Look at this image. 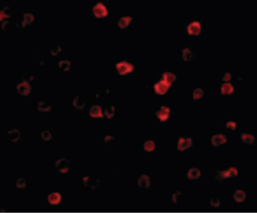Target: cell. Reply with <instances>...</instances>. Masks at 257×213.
I'll use <instances>...</instances> for the list:
<instances>
[{"instance_id":"cell-5","label":"cell","mask_w":257,"mask_h":213,"mask_svg":"<svg viewBox=\"0 0 257 213\" xmlns=\"http://www.w3.org/2000/svg\"><path fill=\"white\" fill-rule=\"evenodd\" d=\"M83 182L85 186L91 189H95L99 186V180L91 176H85L83 178Z\"/></svg>"},{"instance_id":"cell-34","label":"cell","mask_w":257,"mask_h":213,"mask_svg":"<svg viewBox=\"0 0 257 213\" xmlns=\"http://www.w3.org/2000/svg\"><path fill=\"white\" fill-rule=\"evenodd\" d=\"M226 127L227 129H231V130H235L237 128V124L235 123L234 121H230L229 122H227L226 124Z\"/></svg>"},{"instance_id":"cell-20","label":"cell","mask_w":257,"mask_h":213,"mask_svg":"<svg viewBox=\"0 0 257 213\" xmlns=\"http://www.w3.org/2000/svg\"><path fill=\"white\" fill-rule=\"evenodd\" d=\"M162 77L163 80H166L167 82L170 83V84H171V83L175 81L176 79V76L174 75L173 73L170 72H164L163 74Z\"/></svg>"},{"instance_id":"cell-2","label":"cell","mask_w":257,"mask_h":213,"mask_svg":"<svg viewBox=\"0 0 257 213\" xmlns=\"http://www.w3.org/2000/svg\"><path fill=\"white\" fill-rule=\"evenodd\" d=\"M171 86L170 83L167 82L165 80H160L155 84L154 88L155 92L158 95H164L166 94Z\"/></svg>"},{"instance_id":"cell-10","label":"cell","mask_w":257,"mask_h":213,"mask_svg":"<svg viewBox=\"0 0 257 213\" xmlns=\"http://www.w3.org/2000/svg\"><path fill=\"white\" fill-rule=\"evenodd\" d=\"M138 185L141 188H148L150 185V177L146 174H142L138 180Z\"/></svg>"},{"instance_id":"cell-25","label":"cell","mask_w":257,"mask_h":213,"mask_svg":"<svg viewBox=\"0 0 257 213\" xmlns=\"http://www.w3.org/2000/svg\"><path fill=\"white\" fill-rule=\"evenodd\" d=\"M38 109L41 112H48L51 109V106L47 104L45 102L40 101L38 103Z\"/></svg>"},{"instance_id":"cell-8","label":"cell","mask_w":257,"mask_h":213,"mask_svg":"<svg viewBox=\"0 0 257 213\" xmlns=\"http://www.w3.org/2000/svg\"><path fill=\"white\" fill-rule=\"evenodd\" d=\"M187 32L190 35H197L200 34L201 31V25L198 21H194L190 23L187 27Z\"/></svg>"},{"instance_id":"cell-19","label":"cell","mask_w":257,"mask_h":213,"mask_svg":"<svg viewBox=\"0 0 257 213\" xmlns=\"http://www.w3.org/2000/svg\"><path fill=\"white\" fill-rule=\"evenodd\" d=\"M242 141L247 144H253L255 140L253 135L249 133H243L241 135Z\"/></svg>"},{"instance_id":"cell-17","label":"cell","mask_w":257,"mask_h":213,"mask_svg":"<svg viewBox=\"0 0 257 213\" xmlns=\"http://www.w3.org/2000/svg\"><path fill=\"white\" fill-rule=\"evenodd\" d=\"M234 87L229 83H224L221 87V94L222 95H231L234 92Z\"/></svg>"},{"instance_id":"cell-32","label":"cell","mask_w":257,"mask_h":213,"mask_svg":"<svg viewBox=\"0 0 257 213\" xmlns=\"http://www.w3.org/2000/svg\"><path fill=\"white\" fill-rule=\"evenodd\" d=\"M210 205L213 207H218L221 205V201L218 198L213 197L210 200Z\"/></svg>"},{"instance_id":"cell-12","label":"cell","mask_w":257,"mask_h":213,"mask_svg":"<svg viewBox=\"0 0 257 213\" xmlns=\"http://www.w3.org/2000/svg\"><path fill=\"white\" fill-rule=\"evenodd\" d=\"M200 170L197 168H191L187 174V178L190 179H197L200 177Z\"/></svg>"},{"instance_id":"cell-4","label":"cell","mask_w":257,"mask_h":213,"mask_svg":"<svg viewBox=\"0 0 257 213\" xmlns=\"http://www.w3.org/2000/svg\"><path fill=\"white\" fill-rule=\"evenodd\" d=\"M193 145L192 138L180 137L177 142V149L180 151H184Z\"/></svg>"},{"instance_id":"cell-22","label":"cell","mask_w":257,"mask_h":213,"mask_svg":"<svg viewBox=\"0 0 257 213\" xmlns=\"http://www.w3.org/2000/svg\"><path fill=\"white\" fill-rule=\"evenodd\" d=\"M144 148L146 152H150L153 151L155 148V142L152 140H148L145 142Z\"/></svg>"},{"instance_id":"cell-27","label":"cell","mask_w":257,"mask_h":213,"mask_svg":"<svg viewBox=\"0 0 257 213\" xmlns=\"http://www.w3.org/2000/svg\"><path fill=\"white\" fill-rule=\"evenodd\" d=\"M70 63L68 60H62L59 63V67L63 71H68L70 68Z\"/></svg>"},{"instance_id":"cell-26","label":"cell","mask_w":257,"mask_h":213,"mask_svg":"<svg viewBox=\"0 0 257 213\" xmlns=\"http://www.w3.org/2000/svg\"><path fill=\"white\" fill-rule=\"evenodd\" d=\"M204 94V92L202 89H201L200 88H197L193 92V99L194 100H198V99H201L203 97Z\"/></svg>"},{"instance_id":"cell-6","label":"cell","mask_w":257,"mask_h":213,"mask_svg":"<svg viewBox=\"0 0 257 213\" xmlns=\"http://www.w3.org/2000/svg\"><path fill=\"white\" fill-rule=\"evenodd\" d=\"M93 11L95 15L97 17H103L107 14V11L105 5L99 2L93 8Z\"/></svg>"},{"instance_id":"cell-9","label":"cell","mask_w":257,"mask_h":213,"mask_svg":"<svg viewBox=\"0 0 257 213\" xmlns=\"http://www.w3.org/2000/svg\"><path fill=\"white\" fill-rule=\"evenodd\" d=\"M211 141L212 145L215 146H219L227 142V138L222 134H217L212 136Z\"/></svg>"},{"instance_id":"cell-1","label":"cell","mask_w":257,"mask_h":213,"mask_svg":"<svg viewBox=\"0 0 257 213\" xmlns=\"http://www.w3.org/2000/svg\"><path fill=\"white\" fill-rule=\"evenodd\" d=\"M69 164L68 160L62 158L56 161L55 168L58 172L62 174H65L69 170Z\"/></svg>"},{"instance_id":"cell-21","label":"cell","mask_w":257,"mask_h":213,"mask_svg":"<svg viewBox=\"0 0 257 213\" xmlns=\"http://www.w3.org/2000/svg\"><path fill=\"white\" fill-rule=\"evenodd\" d=\"M216 178L219 181H221L223 179H226L230 177L229 173L228 170H222L218 172L216 174Z\"/></svg>"},{"instance_id":"cell-35","label":"cell","mask_w":257,"mask_h":213,"mask_svg":"<svg viewBox=\"0 0 257 213\" xmlns=\"http://www.w3.org/2000/svg\"><path fill=\"white\" fill-rule=\"evenodd\" d=\"M181 195V193L179 191L176 192L175 193H174L173 197H172V200L173 203H177L178 201V198L180 197V195Z\"/></svg>"},{"instance_id":"cell-37","label":"cell","mask_w":257,"mask_h":213,"mask_svg":"<svg viewBox=\"0 0 257 213\" xmlns=\"http://www.w3.org/2000/svg\"><path fill=\"white\" fill-rule=\"evenodd\" d=\"M114 137L112 136H107L104 139L105 142H107L108 141H111L112 140H113Z\"/></svg>"},{"instance_id":"cell-16","label":"cell","mask_w":257,"mask_h":213,"mask_svg":"<svg viewBox=\"0 0 257 213\" xmlns=\"http://www.w3.org/2000/svg\"><path fill=\"white\" fill-rule=\"evenodd\" d=\"M233 198L235 202L242 203L246 199V193L242 190H238L235 192L234 195H233Z\"/></svg>"},{"instance_id":"cell-30","label":"cell","mask_w":257,"mask_h":213,"mask_svg":"<svg viewBox=\"0 0 257 213\" xmlns=\"http://www.w3.org/2000/svg\"><path fill=\"white\" fill-rule=\"evenodd\" d=\"M17 186L19 189H23L26 187V182L23 178H19L17 181Z\"/></svg>"},{"instance_id":"cell-31","label":"cell","mask_w":257,"mask_h":213,"mask_svg":"<svg viewBox=\"0 0 257 213\" xmlns=\"http://www.w3.org/2000/svg\"><path fill=\"white\" fill-rule=\"evenodd\" d=\"M228 171H229V173L230 177H231V178L235 177L238 176V169L236 168H234V167H231V168L229 169Z\"/></svg>"},{"instance_id":"cell-11","label":"cell","mask_w":257,"mask_h":213,"mask_svg":"<svg viewBox=\"0 0 257 213\" xmlns=\"http://www.w3.org/2000/svg\"><path fill=\"white\" fill-rule=\"evenodd\" d=\"M30 86L27 82L22 83L18 84L17 86V90L19 92V94L27 96L30 93Z\"/></svg>"},{"instance_id":"cell-3","label":"cell","mask_w":257,"mask_h":213,"mask_svg":"<svg viewBox=\"0 0 257 213\" xmlns=\"http://www.w3.org/2000/svg\"><path fill=\"white\" fill-rule=\"evenodd\" d=\"M118 72L121 75H125L130 73L134 70V66L132 64L126 62H122L118 63L116 65Z\"/></svg>"},{"instance_id":"cell-29","label":"cell","mask_w":257,"mask_h":213,"mask_svg":"<svg viewBox=\"0 0 257 213\" xmlns=\"http://www.w3.org/2000/svg\"><path fill=\"white\" fill-rule=\"evenodd\" d=\"M34 19V17L30 13H26L24 15V25L25 23H30Z\"/></svg>"},{"instance_id":"cell-15","label":"cell","mask_w":257,"mask_h":213,"mask_svg":"<svg viewBox=\"0 0 257 213\" xmlns=\"http://www.w3.org/2000/svg\"><path fill=\"white\" fill-rule=\"evenodd\" d=\"M48 199L50 204L57 205L61 201V195L59 193H53L48 196Z\"/></svg>"},{"instance_id":"cell-23","label":"cell","mask_w":257,"mask_h":213,"mask_svg":"<svg viewBox=\"0 0 257 213\" xmlns=\"http://www.w3.org/2000/svg\"><path fill=\"white\" fill-rule=\"evenodd\" d=\"M73 104L76 108L78 109H83L85 105V103L83 101V99H82L78 96L74 99Z\"/></svg>"},{"instance_id":"cell-33","label":"cell","mask_w":257,"mask_h":213,"mask_svg":"<svg viewBox=\"0 0 257 213\" xmlns=\"http://www.w3.org/2000/svg\"><path fill=\"white\" fill-rule=\"evenodd\" d=\"M41 136L44 140H46V141L49 140H50L51 137H52L51 133L48 131H44L42 133Z\"/></svg>"},{"instance_id":"cell-14","label":"cell","mask_w":257,"mask_h":213,"mask_svg":"<svg viewBox=\"0 0 257 213\" xmlns=\"http://www.w3.org/2000/svg\"><path fill=\"white\" fill-rule=\"evenodd\" d=\"M8 137L9 140L11 142L17 141L20 138V132L17 129H13L8 132Z\"/></svg>"},{"instance_id":"cell-18","label":"cell","mask_w":257,"mask_h":213,"mask_svg":"<svg viewBox=\"0 0 257 213\" xmlns=\"http://www.w3.org/2000/svg\"><path fill=\"white\" fill-rule=\"evenodd\" d=\"M132 20V17L130 16H125L122 17L118 23V25L121 29H125L129 25L130 23Z\"/></svg>"},{"instance_id":"cell-28","label":"cell","mask_w":257,"mask_h":213,"mask_svg":"<svg viewBox=\"0 0 257 213\" xmlns=\"http://www.w3.org/2000/svg\"><path fill=\"white\" fill-rule=\"evenodd\" d=\"M114 112H115V109H114V107H113V106H111V107H107L106 109V110L105 111V113L106 115V117L108 119H110V118H112L114 116Z\"/></svg>"},{"instance_id":"cell-36","label":"cell","mask_w":257,"mask_h":213,"mask_svg":"<svg viewBox=\"0 0 257 213\" xmlns=\"http://www.w3.org/2000/svg\"><path fill=\"white\" fill-rule=\"evenodd\" d=\"M231 79V75L230 73H229V72H226L223 76L222 80L223 81L228 82V81L230 80Z\"/></svg>"},{"instance_id":"cell-7","label":"cell","mask_w":257,"mask_h":213,"mask_svg":"<svg viewBox=\"0 0 257 213\" xmlns=\"http://www.w3.org/2000/svg\"><path fill=\"white\" fill-rule=\"evenodd\" d=\"M156 115L161 121H165L170 117V109L165 106H162L161 109L158 110Z\"/></svg>"},{"instance_id":"cell-24","label":"cell","mask_w":257,"mask_h":213,"mask_svg":"<svg viewBox=\"0 0 257 213\" xmlns=\"http://www.w3.org/2000/svg\"><path fill=\"white\" fill-rule=\"evenodd\" d=\"M182 58L185 61H189L193 58V54L189 48H185L182 50Z\"/></svg>"},{"instance_id":"cell-13","label":"cell","mask_w":257,"mask_h":213,"mask_svg":"<svg viewBox=\"0 0 257 213\" xmlns=\"http://www.w3.org/2000/svg\"><path fill=\"white\" fill-rule=\"evenodd\" d=\"M89 113L91 117H103L102 109L99 105H94L91 107Z\"/></svg>"}]
</instances>
